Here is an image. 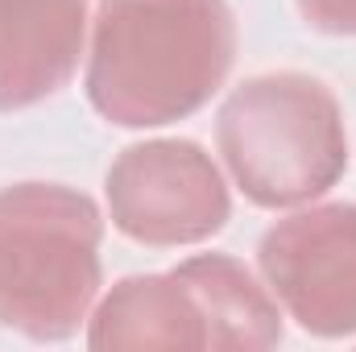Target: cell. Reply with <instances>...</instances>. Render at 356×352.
<instances>
[{"label": "cell", "instance_id": "obj_8", "mask_svg": "<svg viewBox=\"0 0 356 352\" xmlns=\"http://www.w3.org/2000/svg\"><path fill=\"white\" fill-rule=\"evenodd\" d=\"M175 269L203 307L211 349L257 352L273 349L282 340V307L245 262L224 257V253H199Z\"/></svg>", "mask_w": 356, "mask_h": 352}, {"label": "cell", "instance_id": "obj_5", "mask_svg": "<svg viewBox=\"0 0 356 352\" xmlns=\"http://www.w3.org/2000/svg\"><path fill=\"white\" fill-rule=\"evenodd\" d=\"M277 307L311 336L356 332V203H319L277 220L257 245Z\"/></svg>", "mask_w": 356, "mask_h": 352}, {"label": "cell", "instance_id": "obj_4", "mask_svg": "<svg viewBox=\"0 0 356 352\" xmlns=\"http://www.w3.org/2000/svg\"><path fill=\"white\" fill-rule=\"evenodd\" d=\"M104 191L112 224L149 249L211 241L232 216L228 182L211 154L178 137L129 145L108 166Z\"/></svg>", "mask_w": 356, "mask_h": 352}, {"label": "cell", "instance_id": "obj_2", "mask_svg": "<svg viewBox=\"0 0 356 352\" xmlns=\"http://www.w3.org/2000/svg\"><path fill=\"white\" fill-rule=\"evenodd\" d=\"M216 145L245 199L266 211L315 203L348 170L340 99L302 71L245 79L216 116Z\"/></svg>", "mask_w": 356, "mask_h": 352}, {"label": "cell", "instance_id": "obj_6", "mask_svg": "<svg viewBox=\"0 0 356 352\" xmlns=\"http://www.w3.org/2000/svg\"><path fill=\"white\" fill-rule=\"evenodd\" d=\"M91 0H0V112L67 88L88 50Z\"/></svg>", "mask_w": 356, "mask_h": 352}, {"label": "cell", "instance_id": "obj_7", "mask_svg": "<svg viewBox=\"0 0 356 352\" xmlns=\"http://www.w3.org/2000/svg\"><path fill=\"white\" fill-rule=\"evenodd\" d=\"M91 349H137V352H182L211 349L203 307L178 269L120 278L108 298L95 307L88 328Z\"/></svg>", "mask_w": 356, "mask_h": 352}, {"label": "cell", "instance_id": "obj_9", "mask_svg": "<svg viewBox=\"0 0 356 352\" xmlns=\"http://www.w3.org/2000/svg\"><path fill=\"white\" fill-rule=\"evenodd\" d=\"M298 17L315 33L356 38V0H294Z\"/></svg>", "mask_w": 356, "mask_h": 352}, {"label": "cell", "instance_id": "obj_1", "mask_svg": "<svg viewBox=\"0 0 356 352\" xmlns=\"http://www.w3.org/2000/svg\"><path fill=\"white\" fill-rule=\"evenodd\" d=\"M236 42L228 0H99L83 88L108 125L162 129L224 88Z\"/></svg>", "mask_w": 356, "mask_h": 352}, {"label": "cell", "instance_id": "obj_3", "mask_svg": "<svg viewBox=\"0 0 356 352\" xmlns=\"http://www.w3.org/2000/svg\"><path fill=\"white\" fill-rule=\"evenodd\" d=\"M104 216L63 182L0 191V328L38 344L79 332L99 294Z\"/></svg>", "mask_w": 356, "mask_h": 352}]
</instances>
